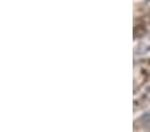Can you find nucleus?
<instances>
[{"mask_svg":"<svg viewBox=\"0 0 150 132\" xmlns=\"http://www.w3.org/2000/svg\"><path fill=\"white\" fill-rule=\"evenodd\" d=\"M150 80V59H141L134 61V80L133 91L139 92L145 84Z\"/></svg>","mask_w":150,"mask_h":132,"instance_id":"nucleus-1","label":"nucleus"},{"mask_svg":"<svg viewBox=\"0 0 150 132\" xmlns=\"http://www.w3.org/2000/svg\"><path fill=\"white\" fill-rule=\"evenodd\" d=\"M150 105V85L141 89V92L134 94V100H133V110L134 112L145 110Z\"/></svg>","mask_w":150,"mask_h":132,"instance_id":"nucleus-2","label":"nucleus"},{"mask_svg":"<svg viewBox=\"0 0 150 132\" xmlns=\"http://www.w3.org/2000/svg\"><path fill=\"white\" fill-rule=\"evenodd\" d=\"M149 52H150V31L142 39H139L138 43L135 44L134 55L135 56H142V55H146Z\"/></svg>","mask_w":150,"mask_h":132,"instance_id":"nucleus-3","label":"nucleus"},{"mask_svg":"<svg viewBox=\"0 0 150 132\" xmlns=\"http://www.w3.org/2000/svg\"><path fill=\"white\" fill-rule=\"evenodd\" d=\"M147 27L149 25L145 24L142 20H139L138 17H135L134 20V28H133V36H134V40H139V39H142L145 36V35L147 34Z\"/></svg>","mask_w":150,"mask_h":132,"instance_id":"nucleus-4","label":"nucleus"},{"mask_svg":"<svg viewBox=\"0 0 150 132\" xmlns=\"http://www.w3.org/2000/svg\"><path fill=\"white\" fill-rule=\"evenodd\" d=\"M134 128L135 131H142V132H150V111L144 113L142 116H139L134 122Z\"/></svg>","mask_w":150,"mask_h":132,"instance_id":"nucleus-5","label":"nucleus"},{"mask_svg":"<svg viewBox=\"0 0 150 132\" xmlns=\"http://www.w3.org/2000/svg\"><path fill=\"white\" fill-rule=\"evenodd\" d=\"M139 20H142V22L145 23V24H147V25H150V10L147 11V12H145L144 15L141 16V17H138Z\"/></svg>","mask_w":150,"mask_h":132,"instance_id":"nucleus-6","label":"nucleus"}]
</instances>
